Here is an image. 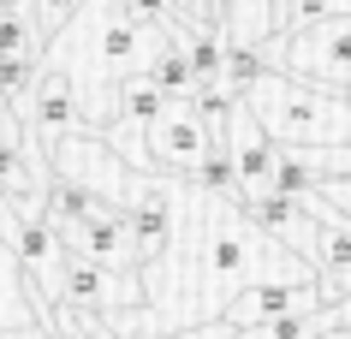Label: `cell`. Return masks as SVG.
<instances>
[{"mask_svg":"<svg viewBox=\"0 0 351 339\" xmlns=\"http://www.w3.org/2000/svg\"><path fill=\"white\" fill-rule=\"evenodd\" d=\"M239 101L268 125V137H274L280 149L351 143V95L346 90H328V84H310V77H292V72H280V66H268Z\"/></svg>","mask_w":351,"mask_h":339,"instance_id":"1","label":"cell"},{"mask_svg":"<svg viewBox=\"0 0 351 339\" xmlns=\"http://www.w3.org/2000/svg\"><path fill=\"white\" fill-rule=\"evenodd\" d=\"M262 48H268V60L280 72L346 90L351 84V0L322 12V18H310V24H298V30H274Z\"/></svg>","mask_w":351,"mask_h":339,"instance_id":"2","label":"cell"},{"mask_svg":"<svg viewBox=\"0 0 351 339\" xmlns=\"http://www.w3.org/2000/svg\"><path fill=\"white\" fill-rule=\"evenodd\" d=\"M0 244L19 256L36 310L66 298V244H60V232L42 221V214H30V208H19V203H0Z\"/></svg>","mask_w":351,"mask_h":339,"instance_id":"3","label":"cell"},{"mask_svg":"<svg viewBox=\"0 0 351 339\" xmlns=\"http://www.w3.org/2000/svg\"><path fill=\"white\" fill-rule=\"evenodd\" d=\"M143 143H149V167L155 173H167V179H197V167L215 149L197 95H167V108L143 125Z\"/></svg>","mask_w":351,"mask_h":339,"instance_id":"4","label":"cell"},{"mask_svg":"<svg viewBox=\"0 0 351 339\" xmlns=\"http://www.w3.org/2000/svg\"><path fill=\"white\" fill-rule=\"evenodd\" d=\"M322 303L328 298H322L315 280H250L221 316L232 321V327H256V321H280V316H310Z\"/></svg>","mask_w":351,"mask_h":339,"instance_id":"5","label":"cell"},{"mask_svg":"<svg viewBox=\"0 0 351 339\" xmlns=\"http://www.w3.org/2000/svg\"><path fill=\"white\" fill-rule=\"evenodd\" d=\"M24 119H30V131H36L42 143H54L60 131L90 125V119H84V95H77V84H72L66 66H48V60H42L36 84H30V95H24Z\"/></svg>","mask_w":351,"mask_h":339,"instance_id":"6","label":"cell"},{"mask_svg":"<svg viewBox=\"0 0 351 339\" xmlns=\"http://www.w3.org/2000/svg\"><path fill=\"white\" fill-rule=\"evenodd\" d=\"M244 214L268 238H280L286 250H298V256L315 262V214H310L304 197H292V190H280V185H256V190H244Z\"/></svg>","mask_w":351,"mask_h":339,"instance_id":"7","label":"cell"},{"mask_svg":"<svg viewBox=\"0 0 351 339\" xmlns=\"http://www.w3.org/2000/svg\"><path fill=\"white\" fill-rule=\"evenodd\" d=\"M161 108H167V90L149 72L119 77V90H113V119H125V125H149Z\"/></svg>","mask_w":351,"mask_h":339,"instance_id":"8","label":"cell"},{"mask_svg":"<svg viewBox=\"0 0 351 339\" xmlns=\"http://www.w3.org/2000/svg\"><path fill=\"white\" fill-rule=\"evenodd\" d=\"M149 77H155L167 95H197V90H203V84H197V72H191V54H185V42H179V30H173V24H167L161 54L149 60Z\"/></svg>","mask_w":351,"mask_h":339,"instance_id":"9","label":"cell"},{"mask_svg":"<svg viewBox=\"0 0 351 339\" xmlns=\"http://www.w3.org/2000/svg\"><path fill=\"white\" fill-rule=\"evenodd\" d=\"M226 36L232 42H268L274 36V0H232Z\"/></svg>","mask_w":351,"mask_h":339,"instance_id":"10","label":"cell"},{"mask_svg":"<svg viewBox=\"0 0 351 339\" xmlns=\"http://www.w3.org/2000/svg\"><path fill=\"white\" fill-rule=\"evenodd\" d=\"M84 6H90V0H30V18H36V30L48 42L60 36V30H66V24L77 18V12H84Z\"/></svg>","mask_w":351,"mask_h":339,"instance_id":"11","label":"cell"},{"mask_svg":"<svg viewBox=\"0 0 351 339\" xmlns=\"http://www.w3.org/2000/svg\"><path fill=\"white\" fill-rule=\"evenodd\" d=\"M310 179H351V143H328V149H298Z\"/></svg>","mask_w":351,"mask_h":339,"instance_id":"12","label":"cell"},{"mask_svg":"<svg viewBox=\"0 0 351 339\" xmlns=\"http://www.w3.org/2000/svg\"><path fill=\"white\" fill-rule=\"evenodd\" d=\"M274 185H280V190H292V197H304V190L315 185V179H310V167H304V155H298V149H280V161H274Z\"/></svg>","mask_w":351,"mask_h":339,"instance_id":"13","label":"cell"},{"mask_svg":"<svg viewBox=\"0 0 351 339\" xmlns=\"http://www.w3.org/2000/svg\"><path fill=\"white\" fill-rule=\"evenodd\" d=\"M0 339H54V327H48L42 310H30V316H19V321H0Z\"/></svg>","mask_w":351,"mask_h":339,"instance_id":"14","label":"cell"},{"mask_svg":"<svg viewBox=\"0 0 351 339\" xmlns=\"http://www.w3.org/2000/svg\"><path fill=\"white\" fill-rule=\"evenodd\" d=\"M125 12H131V18H143V24H173V18H179L173 0H125Z\"/></svg>","mask_w":351,"mask_h":339,"instance_id":"15","label":"cell"},{"mask_svg":"<svg viewBox=\"0 0 351 339\" xmlns=\"http://www.w3.org/2000/svg\"><path fill=\"white\" fill-rule=\"evenodd\" d=\"M173 12L185 24H197V30H215V12H208V0H173Z\"/></svg>","mask_w":351,"mask_h":339,"instance_id":"16","label":"cell"},{"mask_svg":"<svg viewBox=\"0 0 351 339\" xmlns=\"http://www.w3.org/2000/svg\"><path fill=\"white\" fill-rule=\"evenodd\" d=\"M315 190H322L328 203H339V208L351 214V179H315Z\"/></svg>","mask_w":351,"mask_h":339,"instance_id":"17","label":"cell"},{"mask_svg":"<svg viewBox=\"0 0 351 339\" xmlns=\"http://www.w3.org/2000/svg\"><path fill=\"white\" fill-rule=\"evenodd\" d=\"M322 339H351V327H322Z\"/></svg>","mask_w":351,"mask_h":339,"instance_id":"18","label":"cell"}]
</instances>
